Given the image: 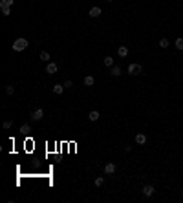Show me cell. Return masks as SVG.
I'll list each match as a JSON object with an SVG mask.
<instances>
[{
	"instance_id": "cell-26",
	"label": "cell",
	"mask_w": 183,
	"mask_h": 203,
	"mask_svg": "<svg viewBox=\"0 0 183 203\" xmlns=\"http://www.w3.org/2000/svg\"><path fill=\"white\" fill-rule=\"evenodd\" d=\"M181 198H183V190H181Z\"/></svg>"
},
{
	"instance_id": "cell-2",
	"label": "cell",
	"mask_w": 183,
	"mask_h": 203,
	"mask_svg": "<svg viewBox=\"0 0 183 203\" xmlns=\"http://www.w3.org/2000/svg\"><path fill=\"white\" fill-rule=\"evenodd\" d=\"M128 73H130V75H139V73H143V66H141L139 62L128 64Z\"/></svg>"
},
{
	"instance_id": "cell-14",
	"label": "cell",
	"mask_w": 183,
	"mask_h": 203,
	"mask_svg": "<svg viewBox=\"0 0 183 203\" xmlns=\"http://www.w3.org/2000/svg\"><path fill=\"white\" fill-rule=\"evenodd\" d=\"M62 92H64V84H55V86H53V93H57V95H61Z\"/></svg>"
},
{
	"instance_id": "cell-20",
	"label": "cell",
	"mask_w": 183,
	"mask_h": 203,
	"mask_svg": "<svg viewBox=\"0 0 183 203\" xmlns=\"http://www.w3.org/2000/svg\"><path fill=\"white\" fill-rule=\"evenodd\" d=\"M0 11H2L4 17H9L11 15V7H0Z\"/></svg>"
},
{
	"instance_id": "cell-13",
	"label": "cell",
	"mask_w": 183,
	"mask_h": 203,
	"mask_svg": "<svg viewBox=\"0 0 183 203\" xmlns=\"http://www.w3.org/2000/svg\"><path fill=\"white\" fill-rule=\"evenodd\" d=\"M103 62H105V66H108V68H112V66H113V57H110V55H106L105 59H103Z\"/></svg>"
},
{
	"instance_id": "cell-8",
	"label": "cell",
	"mask_w": 183,
	"mask_h": 203,
	"mask_svg": "<svg viewBox=\"0 0 183 203\" xmlns=\"http://www.w3.org/2000/svg\"><path fill=\"white\" fill-rule=\"evenodd\" d=\"M152 194H154V187H152V185H145V187H143V196L150 198Z\"/></svg>"
},
{
	"instance_id": "cell-7",
	"label": "cell",
	"mask_w": 183,
	"mask_h": 203,
	"mask_svg": "<svg viewBox=\"0 0 183 203\" xmlns=\"http://www.w3.org/2000/svg\"><path fill=\"white\" fill-rule=\"evenodd\" d=\"M136 143H137V145H147V136L143 132L136 134Z\"/></svg>"
},
{
	"instance_id": "cell-12",
	"label": "cell",
	"mask_w": 183,
	"mask_h": 203,
	"mask_svg": "<svg viewBox=\"0 0 183 203\" xmlns=\"http://www.w3.org/2000/svg\"><path fill=\"white\" fill-rule=\"evenodd\" d=\"M117 55H119V57H126L128 55V48L126 46H119V48H117Z\"/></svg>"
},
{
	"instance_id": "cell-21",
	"label": "cell",
	"mask_w": 183,
	"mask_h": 203,
	"mask_svg": "<svg viewBox=\"0 0 183 203\" xmlns=\"http://www.w3.org/2000/svg\"><path fill=\"white\" fill-rule=\"evenodd\" d=\"M103 185H105V177H101V176L95 177V187H103Z\"/></svg>"
},
{
	"instance_id": "cell-18",
	"label": "cell",
	"mask_w": 183,
	"mask_h": 203,
	"mask_svg": "<svg viewBox=\"0 0 183 203\" xmlns=\"http://www.w3.org/2000/svg\"><path fill=\"white\" fill-rule=\"evenodd\" d=\"M41 61L49 62V53H48V51H41Z\"/></svg>"
},
{
	"instance_id": "cell-25",
	"label": "cell",
	"mask_w": 183,
	"mask_h": 203,
	"mask_svg": "<svg viewBox=\"0 0 183 203\" xmlns=\"http://www.w3.org/2000/svg\"><path fill=\"white\" fill-rule=\"evenodd\" d=\"M106 2H113V0H106Z\"/></svg>"
},
{
	"instance_id": "cell-6",
	"label": "cell",
	"mask_w": 183,
	"mask_h": 203,
	"mask_svg": "<svg viewBox=\"0 0 183 203\" xmlns=\"http://www.w3.org/2000/svg\"><path fill=\"white\" fill-rule=\"evenodd\" d=\"M101 13H103V9L99 7V6H93V7L90 9V11H88V15H90L92 18H95V17H99V15H101Z\"/></svg>"
},
{
	"instance_id": "cell-17",
	"label": "cell",
	"mask_w": 183,
	"mask_h": 203,
	"mask_svg": "<svg viewBox=\"0 0 183 203\" xmlns=\"http://www.w3.org/2000/svg\"><path fill=\"white\" fill-rule=\"evenodd\" d=\"M20 132L22 134H29V132H31V125H28V123H26V125H22L20 126Z\"/></svg>"
},
{
	"instance_id": "cell-24",
	"label": "cell",
	"mask_w": 183,
	"mask_h": 203,
	"mask_svg": "<svg viewBox=\"0 0 183 203\" xmlns=\"http://www.w3.org/2000/svg\"><path fill=\"white\" fill-rule=\"evenodd\" d=\"M72 86H73V82L70 81V79H68V81H66V82H64V88H72Z\"/></svg>"
},
{
	"instance_id": "cell-22",
	"label": "cell",
	"mask_w": 183,
	"mask_h": 203,
	"mask_svg": "<svg viewBox=\"0 0 183 203\" xmlns=\"http://www.w3.org/2000/svg\"><path fill=\"white\" fill-rule=\"evenodd\" d=\"M6 93H7V95H13V93H15V88L11 86V84H7V86H6Z\"/></svg>"
},
{
	"instance_id": "cell-4",
	"label": "cell",
	"mask_w": 183,
	"mask_h": 203,
	"mask_svg": "<svg viewBox=\"0 0 183 203\" xmlns=\"http://www.w3.org/2000/svg\"><path fill=\"white\" fill-rule=\"evenodd\" d=\"M42 117H44V110H42V108H37V110L31 112V119L33 121H41Z\"/></svg>"
},
{
	"instance_id": "cell-23",
	"label": "cell",
	"mask_w": 183,
	"mask_h": 203,
	"mask_svg": "<svg viewBox=\"0 0 183 203\" xmlns=\"http://www.w3.org/2000/svg\"><path fill=\"white\" fill-rule=\"evenodd\" d=\"M11 125H13L11 121H4V125H2V126H4V130H9V128H11Z\"/></svg>"
},
{
	"instance_id": "cell-16",
	"label": "cell",
	"mask_w": 183,
	"mask_h": 203,
	"mask_svg": "<svg viewBox=\"0 0 183 203\" xmlns=\"http://www.w3.org/2000/svg\"><path fill=\"white\" fill-rule=\"evenodd\" d=\"M13 0H0V7H11Z\"/></svg>"
},
{
	"instance_id": "cell-1",
	"label": "cell",
	"mask_w": 183,
	"mask_h": 203,
	"mask_svg": "<svg viewBox=\"0 0 183 203\" xmlns=\"http://www.w3.org/2000/svg\"><path fill=\"white\" fill-rule=\"evenodd\" d=\"M29 46V42L26 40V38H24V37H20V38H17V40H15L13 42V49H15V51H24V49H26Z\"/></svg>"
},
{
	"instance_id": "cell-5",
	"label": "cell",
	"mask_w": 183,
	"mask_h": 203,
	"mask_svg": "<svg viewBox=\"0 0 183 203\" xmlns=\"http://www.w3.org/2000/svg\"><path fill=\"white\" fill-rule=\"evenodd\" d=\"M59 70V66L55 62H48V66H46V73H49V75H53V73H57Z\"/></svg>"
},
{
	"instance_id": "cell-11",
	"label": "cell",
	"mask_w": 183,
	"mask_h": 203,
	"mask_svg": "<svg viewBox=\"0 0 183 203\" xmlns=\"http://www.w3.org/2000/svg\"><path fill=\"white\" fill-rule=\"evenodd\" d=\"M110 73L113 77H119L121 75V66H117V64H113V66L110 68Z\"/></svg>"
},
{
	"instance_id": "cell-9",
	"label": "cell",
	"mask_w": 183,
	"mask_h": 203,
	"mask_svg": "<svg viewBox=\"0 0 183 203\" xmlns=\"http://www.w3.org/2000/svg\"><path fill=\"white\" fill-rule=\"evenodd\" d=\"M93 84H95V77H93V75H86V77H84V86L92 88Z\"/></svg>"
},
{
	"instance_id": "cell-3",
	"label": "cell",
	"mask_w": 183,
	"mask_h": 203,
	"mask_svg": "<svg viewBox=\"0 0 183 203\" xmlns=\"http://www.w3.org/2000/svg\"><path fill=\"white\" fill-rule=\"evenodd\" d=\"M103 170H105V174H115V170H117V167H115V163H106L105 167H103Z\"/></svg>"
},
{
	"instance_id": "cell-15",
	"label": "cell",
	"mask_w": 183,
	"mask_h": 203,
	"mask_svg": "<svg viewBox=\"0 0 183 203\" xmlns=\"http://www.w3.org/2000/svg\"><path fill=\"white\" fill-rule=\"evenodd\" d=\"M170 46V42H169V38H165V37H163L161 38V40H159V48H163V49H165V48H169Z\"/></svg>"
},
{
	"instance_id": "cell-10",
	"label": "cell",
	"mask_w": 183,
	"mask_h": 203,
	"mask_svg": "<svg viewBox=\"0 0 183 203\" xmlns=\"http://www.w3.org/2000/svg\"><path fill=\"white\" fill-rule=\"evenodd\" d=\"M99 117H101V115H99V112H97V110H92L90 113H88V119H90L92 123H95V121H99Z\"/></svg>"
},
{
	"instance_id": "cell-19",
	"label": "cell",
	"mask_w": 183,
	"mask_h": 203,
	"mask_svg": "<svg viewBox=\"0 0 183 203\" xmlns=\"http://www.w3.org/2000/svg\"><path fill=\"white\" fill-rule=\"evenodd\" d=\"M174 46L178 48V49H183V38L180 37V38H176V42H174Z\"/></svg>"
}]
</instances>
